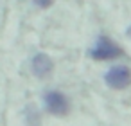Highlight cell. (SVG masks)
<instances>
[{
  "mask_svg": "<svg viewBox=\"0 0 131 126\" xmlns=\"http://www.w3.org/2000/svg\"><path fill=\"white\" fill-rule=\"evenodd\" d=\"M90 56L93 60H115V58H120L122 56V49L117 47L110 38L101 36L95 42L93 49L90 51Z\"/></svg>",
  "mask_w": 131,
  "mask_h": 126,
  "instance_id": "cell-2",
  "label": "cell"
},
{
  "mask_svg": "<svg viewBox=\"0 0 131 126\" xmlns=\"http://www.w3.org/2000/svg\"><path fill=\"white\" fill-rule=\"evenodd\" d=\"M127 36L131 38V25H129V29H127Z\"/></svg>",
  "mask_w": 131,
  "mask_h": 126,
  "instance_id": "cell-6",
  "label": "cell"
},
{
  "mask_svg": "<svg viewBox=\"0 0 131 126\" xmlns=\"http://www.w3.org/2000/svg\"><path fill=\"white\" fill-rule=\"evenodd\" d=\"M43 104H45V110L52 115H67L70 112V101L67 99L65 94L58 90H49L43 95Z\"/></svg>",
  "mask_w": 131,
  "mask_h": 126,
  "instance_id": "cell-1",
  "label": "cell"
},
{
  "mask_svg": "<svg viewBox=\"0 0 131 126\" xmlns=\"http://www.w3.org/2000/svg\"><path fill=\"white\" fill-rule=\"evenodd\" d=\"M52 2H54V0H34V4L38 6V7H50L52 6Z\"/></svg>",
  "mask_w": 131,
  "mask_h": 126,
  "instance_id": "cell-5",
  "label": "cell"
},
{
  "mask_svg": "<svg viewBox=\"0 0 131 126\" xmlns=\"http://www.w3.org/2000/svg\"><path fill=\"white\" fill-rule=\"evenodd\" d=\"M104 79H106L108 86L117 88V90H122V88H127L131 85V70L127 67H124V65L113 67V69H110L106 72Z\"/></svg>",
  "mask_w": 131,
  "mask_h": 126,
  "instance_id": "cell-3",
  "label": "cell"
},
{
  "mask_svg": "<svg viewBox=\"0 0 131 126\" xmlns=\"http://www.w3.org/2000/svg\"><path fill=\"white\" fill-rule=\"evenodd\" d=\"M31 69H32V74H34L36 77L43 79V77L50 76V72H52V69H54V63H52V60H50L47 54L38 52V54L32 58V61H31Z\"/></svg>",
  "mask_w": 131,
  "mask_h": 126,
  "instance_id": "cell-4",
  "label": "cell"
}]
</instances>
